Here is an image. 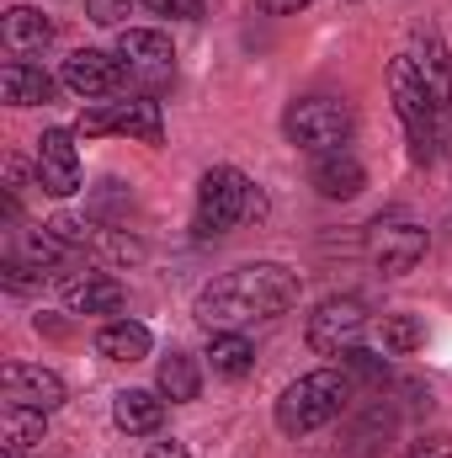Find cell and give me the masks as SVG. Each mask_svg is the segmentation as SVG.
Listing matches in <instances>:
<instances>
[{
	"mask_svg": "<svg viewBox=\"0 0 452 458\" xmlns=\"http://www.w3.org/2000/svg\"><path fill=\"white\" fill-rule=\"evenodd\" d=\"M298 293H304V283L282 261H245L197 293V320L208 331H245L255 320L288 315L298 304Z\"/></svg>",
	"mask_w": 452,
	"mask_h": 458,
	"instance_id": "6da1fadb",
	"label": "cell"
},
{
	"mask_svg": "<svg viewBox=\"0 0 452 458\" xmlns=\"http://www.w3.org/2000/svg\"><path fill=\"white\" fill-rule=\"evenodd\" d=\"M266 214V198L255 192V182L234 165H213L203 182H197V208H192V229L197 240H219L239 219H255Z\"/></svg>",
	"mask_w": 452,
	"mask_h": 458,
	"instance_id": "7a4b0ae2",
	"label": "cell"
},
{
	"mask_svg": "<svg viewBox=\"0 0 452 458\" xmlns=\"http://www.w3.org/2000/svg\"><path fill=\"white\" fill-rule=\"evenodd\" d=\"M351 400V378L340 368H314L304 378H293L277 400V427L288 437H304V432H320L325 421H336Z\"/></svg>",
	"mask_w": 452,
	"mask_h": 458,
	"instance_id": "3957f363",
	"label": "cell"
},
{
	"mask_svg": "<svg viewBox=\"0 0 452 458\" xmlns=\"http://www.w3.org/2000/svg\"><path fill=\"white\" fill-rule=\"evenodd\" d=\"M351 123L356 117H351V107L340 97H304V102H293L282 113V133H288V144L325 155V149H346Z\"/></svg>",
	"mask_w": 452,
	"mask_h": 458,
	"instance_id": "277c9868",
	"label": "cell"
},
{
	"mask_svg": "<svg viewBox=\"0 0 452 458\" xmlns=\"http://www.w3.org/2000/svg\"><path fill=\"white\" fill-rule=\"evenodd\" d=\"M389 91H394V113L405 117V128H410V149H415V160H431V149H437V102H431V91H426V81L415 75V64L399 54L394 64H389Z\"/></svg>",
	"mask_w": 452,
	"mask_h": 458,
	"instance_id": "5b68a950",
	"label": "cell"
},
{
	"mask_svg": "<svg viewBox=\"0 0 452 458\" xmlns=\"http://www.w3.org/2000/svg\"><path fill=\"white\" fill-rule=\"evenodd\" d=\"M75 133L96 139V133H128V139H144V144H160L165 139V113L155 97H128V102H96L86 107Z\"/></svg>",
	"mask_w": 452,
	"mask_h": 458,
	"instance_id": "8992f818",
	"label": "cell"
},
{
	"mask_svg": "<svg viewBox=\"0 0 452 458\" xmlns=\"http://www.w3.org/2000/svg\"><path fill=\"white\" fill-rule=\"evenodd\" d=\"M367 256H372V267L383 277H405L426 256V229L415 219H405V214H389V219H378L367 229Z\"/></svg>",
	"mask_w": 452,
	"mask_h": 458,
	"instance_id": "52a82bcc",
	"label": "cell"
},
{
	"mask_svg": "<svg viewBox=\"0 0 452 458\" xmlns=\"http://www.w3.org/2000/svg\"><path fill=\"white\" fill-rule=\"evenodd\" d=\"M362 331H367V304L356 293H336L309 315V346L320 357H346L362 342Z\"/></svg>",
	"mask_w": 452,
	"mask_h": 458,
	"instance_id": "ba28073f",
	"label": "cell"
},
{
	"mask_svg": "<svg viewBox=\"0 0 452 458\" xmlns=\"http://www.w3.org/2000/svg\"><path fill=\"white\" fill-rule=\"evenodd\" d=\"M59 81H64L75 97H86V102H102V97H117V91H122V81H128V64H122L117 54H102V48H75V54L64 59Z\"/></svg>",
	"mask_w": 452,
	"mask_h": 458,
	"instance_id": "9c48e42d",
	"label": "cell"
},
{
	"mask_svg": "<svg viewBox=\"0 0 452 458\" xmlns=\"http://www.w3.org/2000/svg\"><path fill=\"white\" fill-rule=\"evenodd\" d=\"M38 187L54 192V198H75L80 192L75 128H43V139H38Z\"/></svg>",
	"mask_w": 452,
	"mask_h": 458,
	"instance_id": "30bf717a",
	"label": "cell"
},
{
	"mask_svg": "<svg viewBox=\"0 0 452 458\" xmlns=\"http://www.w3.org/2000/svg\"><path fill=\"white\" fill-rule=\"evenodd\" d=\"M0 384H5V405H27V411H59L70 400L64 378L43 362H5Z\"/></svg>",
	"mask_w": 452,
	"mask_h": 458,
	"instance_id": "8fae6325",
	"label": "cell"
},
{
	"mask_svg": "<svg viewBox=\"0 0 452 458\" xmlns=\"http://www.w3.org/2000/svg\"><path fill=\"white\" fill-rule=\"evenodd\" d=\"M59 293L75 315H117L122 310V283L107 277V272H64L59 277Z\"/></svg>",
	"mask_w": 452,
	"mask_h": 458,
	"instance_id": "7c38bea8",
	"label": "cell"
},
{
	"mask_svg": "<svg viewBox=\"0 0 452 458\" xmlns=\"http://www.w3.org/2000/svg\"><path fill=\"white\" fill-rule=\"evenodd\" d=\"M117 59H122L133 75H171L176 48H171V38L155 32V27H122V32H117Z\"/></svg>",
	"mask_w": 452,
	"mask_h": 458,
	"instance_id": "4fadbf2b",
	"label": "cell"
},
{
	"mask_svg": "<svg viewBox=\"0 0 452 458\" xmlns=\"http://www.w3.org/2000/svg\"><path fill=\"white\" fill-rule=\"evenodd\" d=\"M405 59H410V64H415V75L426 81L431 102H437V107H448V102H452V54H448V43H442L437 32H415V38H410V48H405Z\"/></svg>",
	"mask_w": 452,
	"mask_h": 458,
	"instance_id": "5bb4252c",
	"label": "cell"
},
{
	"mask_svg": "<svg viewBox=\"0 0 452 458\" xmlns=\"http://www.w3.org/2000/svg\"><path fill=\"white\" fill-rule=\"evenodd\" d=\"M309 182L320 187V198H356L362 187H367V171H362V160L351 155V149H325L320 160H314V171H309Z\"/></svg>",
	"mask_w": 452,
	"mask_h": 458,
	"instance_id": "9a60e30c",
	"label": "cell"
},
{
	"mask_svg": "<svg viewBox=\"0 0 452 458\" xmlns=\"http://www.w3.org/2000/svg\"><path fill=\"white\" fill-rule=\"evenodd\" d=\"M0 38H5V48L16 59H27V54H43L54 43V21L43 11H32V5H11L5 21H0Z\"/></svg>",
	"mask_w": 452,
	"mask_h": 458,
	"instance_id": "2e32d148",
	"label": "cell"
},
{
	"mask_svg": "<svg viewBox=\"0 0 452 458\" xmlns=\"http://www.w3.org/2000/svg\"><path fill=\"white\" fill-rule=\"evenodd\" d=\"M0 91H5V102H11V107H43V102L54 97V75H48L43 64L11 59V64L0 70Z\"/></svg>",
	"mask_w": 452,
	"mask_h": 458,
	"instance_id": "e0dca14e",
	"label": "cell"
},
{
	"mask_svg": "<svg viewBox=\"0 0 452 458\" xmlns=\"http://www.w3.org/2000/svg\"><path fill=\"white\" fill-rule=\"evenodd\" d=\"M113 421L122 432H133V437H155L160 421H165V400L149 394V389H122L113 400Z\"/></svg>",
	"mask_w": 452,
	"mask_h": 458,
	"instance_id": "ac0fdd59",
	"label": "cell"
},
{
	"mask_svg": "<svg viewBox=\"0 0 452 458\" xmlns=\"http://www.w3.org/2000/svg\"><path fill=\"white\" fill-rule=\"evenodd\" d=\"M149 326H138V320H107L102 331H96V352L107 357V362H138V357H149Z\"/></svg>",
	"mask_w": 452,
	"mask_h": 458,
	"instance_id": "d6986e66",
	"label": "cell"
},
{
	"mask_svg": "<svg viewBox=\"0 0 452 458\" xmlns=\"http://www.w3.org/2000/svg\"><path fill=\"white\" fill-rule=\"evenodd\" d=\"M208 362H213L219 378H245V373L255 368V346L245 342L239 331H213V342H208Z\"/></svg>",
	"mask_w": 452,
	"mask_h": 458,
	"instance_id": "ffe728a7",
	"label": "cell"
},
{
	"mask_svg": "<svg viewBox=\"0 0 452 458\" xmlns=\"http://www.w3.org/2000/svg\"><path fill=\"white\" fill-rule=\"evenodd\" d=\"M160 394H165L171 405H181V400H197V362H192L187 352H171V357H160Z\"/></svg>",
	"mask_w": 452,
	"mask_h": 458,
	"instance_id": "44dd1931",
	"label": "cell"
},
{
	"mask_svg": "<svg viewBox=\"0 0 452 458\" xmlns=\"http://www.w3.org/2000/svg\"><path fill=\"white\" fill-rule=\"evenodd\" d=\"M43 416H48V411L5 405V421H0V443H5V454H21V448L43 443Z\"/></svg>",
	"mask_w": 452,
	"mask_h": 458,
	"instance_id": "7402d4cb",
	"label": "cell"
},
{
	"mask_svg": "<svg viewBox=\"0 0 452 458\" xmlns=\"http://www.w3.org/2000/svg\"><path fill=\"white\" fill-rule=\"evenodd\" d=\"M383 342L394 346V352H415V346H421V326H415L410 315H389V320H383Z\"/></svg>",
	"mask_w": 452,
	"mask_h": 458,
	"instance_id": "603a6c76",
	"label": "cell"
},
{
	"mask_svg": "<svg viewBox=\"0 0 452 458\" xmlns=\"http://www.w3.org/2000/svg\"><path fill=\"white\" fill-rule=\"evenodd\" d=\"M133 11V0H86V16L96 27H122V16Z\"/></svg>",
	"mask_w": 452,
	"mask_h": 458,
	"instance_id": "cb8c5ba5",
	"label": "cell"
},
{
	"mask_svg": "<svg viewBox=\"0 0 452 458\" xmlns=\"http://www.w3.org/2000/svg\"><path fill=\"white\" fill-rule=\"evenodd\" d=\"M405 458H452V437H448V432H431V437H415V443L405 448Z\"/></svg>",
	"mask_w": 452,
	"mask_h": 458,
	"instance_id": "d4e9b609",
	"label": "cell"
},
{
	"mask_svg": "<svg viewBox=\"0 0 452 458\" xmlns=\"http://www.w3.org/2000/svg\"><path fill=\"white\" fill-rule=\"evenodd\" d=\"M149 11H160V16H181V21H197L203 16V0H144Z\"/></svg>",
	"mask_w": 452,
	"mask_h": 458,
	"instance_id": "484cf974",
	"label": "cell"
},
{
	"mask_svg": "<svg viewBox=\"0 0 452 458\" xmlns=\"http://www.w3.org/2000/svg\"><path fill=\"white\" fill-rule=\"evenodd\" d=\"M144 458H187V443H176V437H165V443H149V454Z\"/></svg>",
	"mask_w": 452,
	"mask_h": 458,
	"instance_id": "4316f807",
	"label": "cell"
},
{
	"mask_svg": "<svg viewBox=\"0 0 452 458\" xmlns=\"http://www.w3.org/2000/svg\"><path fill=\"white\" fill-rule=\"evenodd\" d=\"M261 11H272V16H288V11H304L309 0H255Z\"/></svg>",
	"mask_w": 452,
	"mask_h": 458,
	"instance_id": "83f0119b",
	"label": "cell"
}]
</instances>
